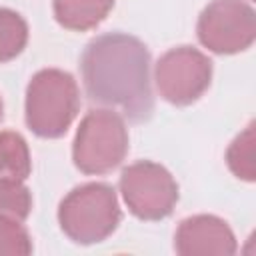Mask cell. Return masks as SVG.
<instances>
[{
	"instance_id": "obj_3",
	"label": "cell",
	"mask_w": 256,
	"mask_h": 256,
	"mask_svg": "<svg viewBox=\"0 0 256 256\" xmlns=\"http://www.w3.org/2000/svg\"><path fill=\"white\" fill-rule=\"evenodd\" d=\"M62 230L80 244H94L114 232L120 222V208L108 184H84L72 190L58 212Z\"/></svg>"
},
{
	"instance_id": "obj_8",
	"label": "cell",
	"mask_w": 256,
	"mask_h": 256,
	"mask_svg": "<svg viewBox=\"0 0 256 256\" xmlns=\"http://www.w3.org/2000/svg\"><path fill=\"white\" fill-rule=\"evenodd\" d=\"M234 234L214 216H192L186 218L176 232V252L184 256H226L234 254Z\"/></svg>"
},
{
	"instance_id": "obj_14",
	"label": "cell",
	"mask_w": 256,
	"mask_h": 256,
	"mask_svg": "<svg viewBox=\"0 0 256 256\" xmlns=\"http://www.w3.org/2000/svg\"><path fill=\"white\" fill-rule=\"evenodd\" d=\"M32 252L28 232L18 220L0 218V256H26Z\"/></svg>"
},
{
	"instance_id": "obj_6",
	"label": "cell",
	"mask_w": 256,
	"mask_h": 256,
	"mask_svg": "<svg viewBox=\"0 0 256 256\" xmlns=\"http://www.w3.org/2000/svg\"><path fill=\"white\" fill-rule=\"evenodd\" d=\"M254 32V10L242 0H214L198 20L200 42L218 54L248 48Z\"/></svg>"
},
{
	"instance_id": "obj_2",
	"label": "cell",
	"mask_w": 256,
	"mask_h": 256,
	"mask_svg": "<svg viewBox=\"0 0 256 256\" xmlns=\"http://www.w3.org/2000/svg\"><path fill=\"white\" fill-rule=\"evenodd\" d=\"M78 112V86L62 70L38 72L26 94V122L42 138L66 132Z\"/></svg>"
},
{
	"instance_id": "obj_9",
	"label": "cell",
	"mask_w": 256,
	"mask_h": 256,
	"mask_svg": "<svg viewBox=\"0 0 256 256\" xmlns=\"http://www.w3.org/2000/svg\"><path fill=\"white\" fill-rule=\"evenodd\" d=\"M114 0H54L58 22L70 30H88L104 20Z\"/></svg>"
},
{
	"instance_id": "obj_13",
	"label": "cell",
	"mask_w": 256,
	"mask_h": 256,
	"mask_svg": "<svg viewBox=\"0 0 256 256\" xmlns=\"http://www.w3.org/2000/svg\"><path fill=\"white\" fill-rule=\"evenodd\" d=\"M228 166L230 170L244 180H254V124H250L228 148Z\"/></svg>"
},
{
	"instance_id": "obj_5",
	"label": "cell",
	"mask_w": 256,
	"mask_h": 256,
	"mask_svg": "<svg viewBox=\"0 0 256 256\" xmlns=\"http://www.w3.org/2000/svg\"><path fill=\"white\" fill-rule=\"evenodd\" d=\"M122 196L142 220H160L168 216L178 200V186L166 168L154 162H136L120 176Z\"/></svg>"
},
{
	"instance_id": "obj_10",
	"label": "cell",
	"mask_w": 256,
	"mask_h": 256,
	"mask_svg": "<svg viewBox=\"0 0 256 256\" xmlns=\"http://www.w3.org/2000/svg\"><path fill=\"white\" fill-rule=\"evenodd\" d=\"M30 174V154L16 132H0V180H24Z\"/></svg>"
},
{
	"instance_id": "obj_15",
	"label": "cell",
	"mask_w": 256,
	"mask_h": 256,
	"mask_svg": "<svg viewBox=\"0 0 256 256\" xmlns=\"http://www.w3.org/2000/svg\"><path fill=\"white\" fill-rule=\"evenodd\" d=\"M0 118H2V102H0Z\"/></svg>"
},
{
	"instance_id": "obj_11",
	"label": "cell",
	"mask_w": 256,
	"mask_h": 256,
	"mask_svg": "<svg viewBox=\"0 0 256 256\" xmlns=\"http://www.w3.org/2000/svg\"><path fill=\"white\" fill-rule=\"evenodd\" d=\"M28 28L20 14L0 8V62L18 56L26 44Z\"/></svg>"
},
{
	"instance_id": "obj_1",
	"label": "cell",
	"mask_w": 256,
	"mask_h": 256,
	"mask_svg": "<svg viewBox=\"0 0 256 256\" xmlns=\"http://www.w3.org/2000/svg\"><path fill=\"white\" fill-rule=\"evenodd\" d=\"M82 80L90 100L130 120H146L152 112L150 56L134 36L114 32L92 40L82 54Z\"/></svg>"
},
{
	"instance_id": "obj_7",
	"label": "cell",
	"mask_w": 256,
	"mask_h": 256,
	"mask_svg": "<svg viewBox=\"0 0 256 256\" xmlns=\"http://www.w3.org/2000/svg\"><path fill=\"white\" fill-rule=\"evenodd\" d=\"M212 76L210 60L196 48H174L156 64V84L160 94L178 106L190 104L202 96Z\"/></svg>"
},
{
	"instance_id": "obj_12",
	"label": "cell",
	"mask_w": 256,
	"mask_h": 256,
	"mask_svg": "<svg viewBox=\"0 0 256 256\" xmlns=\"http://www.w3.org/2000/svg\"><path fill=\"white\" fill-rule=\"evenodd\" d=\"M32 208L30 192L20 180H0V218L22 222Z\"/></svg>"
},
{
	"instance_id": "obj_4",
	"label": "cell",
	"mask_w": 256,
	"mask_h": 256,
	"mask_svg": "<svg viewBox=\"0 0 256 256\" xmlns=\"http://www.w3.org/2000/svg\"><path fill=\"white\" fill-rule=\"evenodd\" d=\"M128 150L122 118L112 110H92L76 132L74 162L86 174H104L116 168Z\"/></svg>"
}]
</instances>
